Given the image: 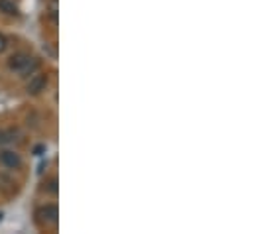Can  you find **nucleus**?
Here are the masks:
<instances>
[{
  "label": "nucleus",
  "instance_id": "1",
  "mask_svg": "<svg viewBox=\"0 0 254 234\" xmlns=\"http://www.w3.org/2000/svg\"><path fill=\"white\" fill-rule=\"evenodd\" d=\"M8 69L14 73H20L22 77H28L30 73H34L38 69V61L28 54H14L8 59Z\"/></svg>",
  "mask_w": 254,
  "mask_h": 234
},
{
  "label": "nucleus",
  "instance_id": "2",
  "mask_svg": "<svg viewBox=\"0 0 254 234\" xmlns=\"http://www.w3.org/2000/svg\"><path fill=\"white\" fill-rule=\"evenodd\" d=\"M36 217H38V221H40L42 225H46V227H48V225H56V223H58L60 211H58V207H56V205H46V207L38 209Z\"/></svg>",
  "mask_w": 254,
  "mask_h": 234
},
{
  "label": "nucleus",
  "instance_id": "3",
  "mask_svg": "<svg viewBox=\"0 0 254 234\" xmlns=\"http://www.w3.org/2000/svg\"><path fill=\"white\" fill-rule=\"evenodd\" d=\"M46 87H48V75H46V73H38V75H34V77L28 81L26 91H28L30 95H40L42 91H46Z\"/></svg>",
  "mask_w": 254,
  "mask_h": 234
},
{
  "label": "nucleus",
  "instance_id": "4",
  "mask_svg": "<svg viewBox=\"0 0 254 234\" xmlns=\"http://www.w3.org/2000/svg\"><path fill=\"white\" fill-rule=\"evenodd\" d=\"M0 164L4 168H8V170H18L22 166V160H20V156L16 152L4 150V152H0Z\"/></svg>",
  "mask_w": 254,
  "mask_h": 234
},
{
  "label": "nucleus",
  "instance_id": "5",
  "mask_svg": "<svg viewBox=\"0 0 254 234\" xmlns=\"http://www.w3.org/2000/svg\"><path fill=\"white\" fill-rule=\"evenodd\" d=\"M0 12L6 14V16H16L18 14V8L12 0H0Z\"/></svg>",
  "mask_w": 254,
  "mask_h": 234
},
{
  "label": "nucleus",
  "instance_id": "6",
  "mask_svg": "<svg viewBox=\"0 0 254 234\" xmlns=\"http://www.w3.org/2000/svg\"><path fill=\"white\" fill-rule=\"evenodd\" d=\"M44 189L50 191V193H56V191H58V181H56V179H50L48 183H44Z\"/></svg>",
  "mask_w": 254,
  "mask_h": 234
},
{
  "label": "nucleus",
  "instance_id": "7",
  "mask_svg": "<svg viewBox=\"0 0 254 234\" xmlns=\"http://www.w3.org/2000/svg\"><path fill=\"white\" fill-rule=\"evenodd\" d=\"M12 138H10V134L8 132H4V130H0V146H4V144H8Z\"/></svg>",
  "mask_w": 254,
  "mask_h": 234
},
{
  "label": "nucleus",
  "instance_id": "8",
  "mask_svg": "<svg viewBox=\"0 0 254 234\" xmlns=\"http://www.w3.org/2000/svg\"><path fill=\"white\" fill-rule=\"evenodd\" d=\"M4 50H6V38H4L2 34H0V54H2Z\"/></svg>",
  "mask_w": 254,
  "mask_h": 234
},
{
  "label": "nucleus",
  "instance_id": "9",
  "mask_svg": "<svg viewBox=\"0 0 254 234\" xmlns=\"http://www.w3.org/2000/svg\"><path fill=\"white\" fill-rule=\"evenodd\" d=\"M0 221H2V213H0Z\"/></svg>",
  "mask_w": 254,
  "mask_h": 234
}]
</instances>
